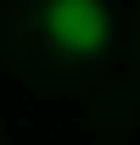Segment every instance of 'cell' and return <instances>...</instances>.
Returning <instances> with one entry per match:
<instances>
[{
	"mask_svg": "<svg viewBox=\"0 0 140 145\" xmlns=\"http://www.w3.org/2000/svg\"><path fill=\"white\" fill-rule=\"evenodd\" d=\"M45 39L67 56H101L112 45L106 0H45Z\"/></svg>",
	"mask_w": 140,
	"mask_h": 145,
	"instance_id": "cell-1",
	"label": "cell"
}]
</instances>
